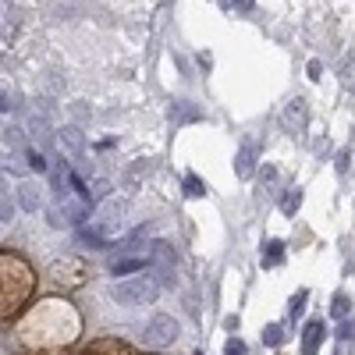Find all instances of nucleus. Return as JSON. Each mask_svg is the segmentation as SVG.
I'll return each mask as SVG.
<instances>
[{"mask_svg": "<svg viewBox=\"0 0 355 355\" xmlns=\"http://www.w3.org/2000/svg\"><path fill=\"white\" fill-rule=\"evenodd\" d=\"M4 146H8V150H21V146H25V132H21L18 125H11V128L4 132Z\"/></svg>", "mask_w": 355, "mask_h": 355, "instance_id": "nucleus-18", "label": "nucleus"}, {"mask_svg": "<svg viewBox=\"0 0 355 355\" xmlns=\"http://www.w3.org/2000/svg\"><path fill=\"white\" fill-rule=\"evenodd\" d=\"M4 110H11V100H8V96H0V114H4Z\"/></svg>", "mask_w": 355, "mask_h": 355, "instance_id": "nucleus-31", "label": "nucleus"}, {"mask_svg": "<svg viewBox=\"0 0 355 355\" xmlns=\"http://www.w3.org/2000/svg\"><path fill=\"white\" fill-rule=\"evenodd\" d=\"M178 334H182V327H178V320H171V316H157V320H150V327H146L150 348H167V345L178 341Z\"/></svg>", "mask_w": 355, "mask_h": 355, "instance_id": "nucleus-5", "label": "nucleus"}, {"mask_svg": "<svg viewBox=\"0 0 355 355\" xmlns=\"http://www.w3.org/2000/svg\"><path fill=\"white\" fill-rule=\"evenodd\" d=\"M348 167H352V150H341V153H338V171L345 174Z\"/></svg>", "mask_w": 355, "mask_h": 355, "instance_id": "nucleus-28", "label": "nucleus"}, {"mask_svg": "<svg viewBox=\"0 0 355 355\" xmlns=\"http://www.w3.org/2000/svg\"><path fill=\"white\" fill-rule=\"evenodd\" d=\"M281 341H284V331H281V323H270V327L263 331V345H270V348H274V345H281Z\"/></svg>", "mask_w": 355, "mask_h": 355, "instance_id": "nucleus-20", "label": "nucleus"}, {"mask_svg": "<svg viewBox=\"0 0 355 355\" xmlns=\"http://www.w3.org/2000/svg\"><path fill=\"white\" fill-rule=\"evenodd\" d=\"M146 266H150V259H146V256H121V259L110 263V274H114V277H128V274L146 270Z\"/></svg>", "mask_w": 355, "mask_h": 355, "instance_id": "nucleus-9", "label": "nucleus"}, {"mask_svg": "<svg viewBox=\"0 0 355 355\" xmlns=\"http://www.w3.org/2000/svg\"><path fill=\"white\" fill-rule=\"evenodd\" d=\"M338 341H352V316H341V327H338Z\"/></svg>", "mask_w": 355, "mask_h": 355, "instance_id": "nucleus-27", "label": "nucleus"}, {"mask_svg": "<svg viewBox=\"0 0 355 355\" xmlns=\"http://www.w3.org/2000/svg\"><path fill=\"white\" fill-rule=\"evenodd\" d=\"M224 355H245V341H242V338H231V341L224 345Z\"/></svg>", "mask_w": 355, "mask_h": 355, "instance_id": "nucleus-25", "label": "nucleus"}, {"mask_svg": "<svg viewBox=\"0 0 355 355\" xmlns=\"http://www.w3.org/2000/svg\"><path fill=\"white\" fill-rule=\"evenodd\" d=\"M199 110H196V103H189V100H182V103H174V110H171V121H178V125H185V121H199Z\"/></svg>", "mask_w": 355, "mask_h": 355, "instance_id": "nucleus-13", "label": "nucleus"}, {"mask_svg": "<svg viewBox=\"0 0 355 355\" xmlns=\"http://www.w3.org/2000/svg\"><path fill=\"white\" fill-rule=\"evenodd\" d=\"M277 185H281V174H277V167L263 164V192H266V196H274V192H277Z\"/></svg>", "mask_w": 355, "mask_h": 355, "instance_id": "nucleus-17", "label": "nucleus"}, {"mask_svg": "<svg viewBox=\"0 0 355 355\" xmlns=\"http://www.w3.org/2000/svg\"><path fill=\"white\" fill-rule=\"evenodd\" d=\"M231 4L239 8V11H252V0H231Z\"/></svg>", "mask_w": 355, "mask_h": 355, "instance_id": "nucleus-30", "label": "nucleus"}, {"mask_svg": "<svg viewBox=\"0 0 355 355\" xmlns=\"http://www.w3.org/2000/svg\"><path fill=\"white\" fill-rule=\"evenodd\" d=\"M15 217V202L8 199V189L0 185V220H11Z\"/></svg>", "mask_w": 355, "mask_h": 355, "instance_id": "nucleus-23", "label": "nucleus"}, {"mask_svg": "<svg viewBox=\"0 0 355 355\" xmlns=\"http://www.w3.org/2000/svg\"><path fill=\"white\" fill-rule=\"evenodd\" d=\"M306 299H309V291H306V288L291 295V306H288V313H291V320H295V316H299V313L306 309Z\"/></svg>", "mask_w": 355, "mask_h": 355, "instance_id": "nucleus-21", "label": "nucleus"}, {"mask_svg": "<svg viewBox=\"0 0 355 355\" xmlns=\"http://www.w3.org/2000/svg\"><path fill=\"white\" fill-rule=\"evenodd\" d=\"M89 277V263L78 256H64V259H53L50 263V281L57 288H82Z\"/></svg>", "mask_w": 355, "mask_h": 355, "instance_id": "nucleus-4", "label": "nucleus"}, {"mask_svg": "<svg viewBox=\"0 0 355 355\" xmlns=\"http://www.w3.org/2000/svg\"><path fill=\"white\" fill-rule=\"evenodd\" d=\"M309 78H313V82L323 78V64H320V61H309Z\"/></svg>", "mask_w": 355, "mask_h": 355, "instance_id": "nucleus-29", "label": "nucleus"}, {"mask_svg": "<svg viewBox=\"0 0 355 355\" xmlns=\"http://www.w3.org/2000/svg\"><path fill=\"white\" fill-rule=\"evenodd\" d=\"M185 196H192V199L206 196V189H202V182H199L196 174H185Z\"/></svg>", "mask_w": 355, "mask_h": 355, "instance_id": "nucleus-24", "label": "nucleus"}, {"mask_svg": "<svg viewBox=\"0 0 355 355\" xmlns=\"http://www.w3.org/2000/svg\"><path fill=\"white\" fill-rule=\"evenodd\" d=\"M78 334H82V316L64 299H46L33 306L18 327V338L28 352H61L75 345Z\"/></svg>", "mask_w": 355, "mask_h": 355, "instance_id": "nucleus-1", "label": "nucleus"}, {"mask_svg": "<svg viewBox=\"0 0 355 355\" xmlns=\"http://www.w3.org/2000/svg\"><path fill=\"white\" fill-rule=\"evenodd\" d=\"M331 313L341 320V316H352V299L341 291V295H334V306H331Z\"/></svg>", "mask_w": 355, "mask_h": 355, "instance_id": "nucleus-19", "label": "nucleus"}, {"mask_svg": "<svg viewBox=\"0 0 355 355\" xmlns=\"http://www.w3.org/2000/svg\"><path fill=\"white\" fill-rule=\"evenodd\" d=\"M157 295H160V284L153 277H132L114 288V299L121 306H150Z\"/></svg>", "mask_w": 355, "mask_h": 355, "instance_id": "nucleus-3", "label": "nucleus"}, {"mask_svg": "<svg viewBox=\"0 0 355 355\" xmlns=\"http://www.w3.org/2000/svg\"><path fill=\"white\" fill-rule=\"evenodd\" d=\"M25 164L33 167L36 174H46V157H43V153H36V150H28V153H25Z\"/></svg>", "mask_w": 355, "mask_h": 355, "instance_id": "nucleus-22", "label": "nucleus"}, {"mask_svg": "<svg viewBox=\"0 0 355 355\" xmlns=\"http://www.w3.org/2000/svg\"><path fill=\"white\" fill-rule=\"evenodd\" d=\"M252 171H256V146H242L239 157H234V174L252 178Z\"/></svg>", "mask_w": 355, "mask_h": 355, "instance_id": "nucleus-11", "label": "nucleus"}, {"mask_svg": "<svg viewBox=\"0 0 355 355\" xmlns=\"http://www.w3.org/2000/svg\"><path fill=\"white\" fill-rule=\"evenodd\" d=\"M284 121L295 125V128H302V125H306V100H295V103L284 110Z\"/></svg>", "mask_w": 355, "mask_h": 355, "instance_id": "nucleus-15", "label": "nucleus"}, {"mask_svg": "<svg viewBox=\"0 0 355 355\" xmlns=\"http://www.w3.org/2000/svg\"><path fill=\"white\" fill-rule=\"evenodd\" d=\"M299 206H302V189H288L284 199H281V214L295 217V214H299Z\"/></svg>", "mask_w": 355, "mask_h": 355, "instance_id": "nucleus-14", "label": "nucleus"}, {"mask_svg": "<svg viewBox=\"0 0 355 355\" xmlns=\"http://www.w3.org/2000/svg\"><path fill=\"white\" fill-rule=\"evenodd\" d=\"M36 291V270L18 252L0 249V320H11Z\"/></svg>", "mask_w": 355, "mask_h": 355, "instance_id": "nucleus-2", "label": "nucleus"}, {"mask_svg": "<svg viewBox=\"0 0 355 355\" xmlns=\"http://www.w3.org/2000/svg\"><path fill=\"white\" fill-rule=\"evenodd\" d=\"M0 167H4L8 174H18V178H25V171H28L25 157H18V153H8L4 160H0Z\"/></svg>", "mask_w": 355, "mask_h": 355, "instance_id": "nucleus-16", "label": "nucleus"}, {"mask_svg": "<svg viewBox=\"0 0 355 355\" xmlns=\"http://www.w3.org/2000/svg\"><path fill=\"white\" fill-rule=\"evenodd\" d=\"M18 206H21L25 214L43 210V192H40L33 182H21V185H18Z\"/></svg>", "mask_w": 355, "mask_h": 355, "instance_id": "nucleus-8", "label": "nucleus"}, {"mask_svg": "<svg viewBox=\"0 0 355 355\" xmlns=\"http://www.w3.org/2000/svg\"><path fill=\"white\" fill-rule=\"evenodd\" d=\"M323 338H327V327H323V320H320V316L309 320L306 327H302V355H316L320 345H323Z\"/></svg>", "mask_w": 355, "mask_h": 355, "instance_id": "nucleus-6", "label": "nucleus"}, {"mask_svg": "<svg viewBox=\"0 0 355 355\" xmlns=\"http://www.w3.org/2000/svg\"><path fill=\"white\" fill-rule=\"evenodd\" d=\"M71 185H75V192H78V199H82V202H93V199H89V185L82 182L78 174H71Z\"/></svg>", "mask_w": 355, "mask_h": 355, "instance_id": "nucleus-26", "label": "nucleus"}, {"mask_svg": "<svg viewBox=\"0 0 355 355\" xmlns=\"http://www.w3.org/2000/svg\"><path fill=\"white\" fill-rule=\"evenodd\" d=\"M57 142H61V150H64L68 157L82 160V153H85V135H82L75 125H68V128H61V132H57Z\"/></svg>", "mask_w": 355, "mask_h": 355, "instance_id": "nucleus-7", "label": "nucleus"}, {"mask_svg": "<svg viewBox=\"0 0 355 355\" xmlns=\"http://www.w3.org/2000/svg\"><path fill=\"white\" fill-rule=\"evenodd\" d=\"M82 355H135L125 341H93Z\"/></svg>", "mask_w": 355, "mask_h": 355, "instance_id": "nucleus-10", "label": "nucleus"}, {"mask_svg": "<svg viewBox=\"0 0 355 355\" xmlns=\"http://www.w3.org/2000/svg\"><path fill=\"white\" fill-rule=\"evenodd\" d=\"M281 263H284V242L270 239L263 245V266H281Z\"/></svg>", "mask_w": 355, "mask_h": 355, "instance_id": "nucleus-12", "label": "nucleus"}]
</instances>
